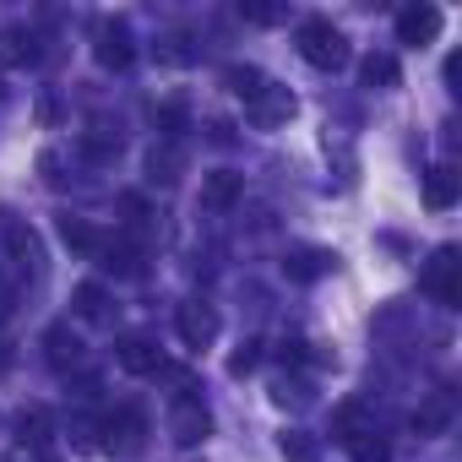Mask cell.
Returning <instances> with one entry per match:
<instances>
[{"mask_svg": "<svg viewBox=\"0 0 462 462\" xmlns=\"http://www.w3.org/2000/svg\"><path fill=\"white\" fill-rule=\"evenodd\" d=\"M294 44H300V60L316 66V71H343L348 66V39H343V28L332 17H305Z\"/></svg>", "mask_w": 462, "mask_h": 462, "instance_id": "cell-1", "label": "cell"}, {"mask_svg": "<svg viewBox=\"0 0 462 462\" xmlns=\"http://www.w3.org/2000/svg\"><path fill=\"white\" fill-rule=\"evenodd\" d=\"M419 289H424L430 300H440V305H462V262H457V245H440V251L424 262Z\"/></svg>", "mask_w": 462, "mask_h": 462, "instance_id": "cell-2", "label": "cell"}, {"mask_svg": "<svg viewBox=\"0 0 462 462\" xmlns=\"http://www.w3.org/2000/svg\"><path fill=\"white\" fill-rule=\"evenodd\" d=\"M93 55H98V66H104V71H125V66L136 60L131 23H125V17H104V23L93 28Z\"/></svg>", "mask_w": 462, "mask_h": 462, "instance_id": "cell-3", "label": "cell"}, {"mask_svg": "<svg viewBox=\"0 0 462 462\" xmlns=\"http://www.w3.org/2000/svg\"><path fill=\"white\" fill-rule=\"evenodd\" d=\"M294 109H300V98H294L289 88L267 82V88L245 104V120H251L256 131H278V125H289V120H294Z\"/></svg>", "mask_w": 462, "mask_h": 462, "instance_id": "cell-4", "label": "cell"}, {"mask_svg": "<svg viewBox=\"0 0 462 462\" xmlns=\"http://www.w3.org/2000/svg\"><path fill=\"white\" fill-rule=\"evenodd\" d=\"M440 28H446V17H440V6H430V0H419V6H402V12H397V44L424 50V44L440 39Z\"/></svg>", "mask_w": 462, "mask_h": 462, "instance_id": "cell-5", "label": "cell"}, {"mask_svg": "<svg viewBox=\"0 0 462 462\" xmlns=\"http://www.w3.org/2000/svg\"><path fill=\"white\" fill-rule=\"evenodd\" d=\"M174 332H180L185 348H207V343L217 337V310H212L207 300H185V305L174 310Z\"/></svg>", "mask_w": 462, "mask_h": 462, "instance_id": "cell-6", "label": "cell"}, {"mask_svg": "<svg viewBox=\"0 0 462 462\" xmlns=\"http://www.w3.org/2000/svg\"><path fill=\"white\" fill-rule=\"evenodd\" d=\"M169 435H174L180 446H201V440L212 435V413L201 408V397H180V402H174V413H169Z\"/></svg>", "mask_w": 462, "mask_h": 462, "instance_id": "cell-7", "label": "cell"}, {"mask_svg": "<svg viewBox=\"0 0 462 462\" xmlns=\"http://www.w3.org/2000/svg\"><path fill=\"white\" fill-rule=\"evenodd\" d=\"M98 430H104V446H115V451H136L142 435H147V413H142L136 402H125V408H115Z\"/></svg>", "mask_w": 462, "mask_h": 462, "instance_id": "cell-8", "label": "cell"}, {"mask_svg": "<svg viewBox=\"0 0 462 462\" xmlns=\"http://www.w3.org/2000/svg\"><path fill=\"white\" fill-rule=\"evenodd\" d=\"M115 359H120V370H131V375H158V370H163V359H158L152 337H142V332L120 337V343H115Z\"/></svg>", "mask_w": 462, "mask_h": 462, "instance_id": "cell-9", "label": "cell"}, {"mask_svg": "<svg viewBox=\"0 0 462 462\" xmlns=\"http://www.w3.org/2000/svg\"><path fill=\"white\" fill-rule=\"evenodd\" d=\"M60 245L66 251H77V256H98L104 251V235H98V228L88 223V217H71V212H60Z\"/></svg>", "mask_w": 462, "mask_h": 462, "instance_id": "cell-10", "label": "cell"}, {"mask_svg": "<svg viewBox=\"0 0 462 462\" xmlns=\"http://www.w3.org/2000/svg\"><path fill=\"white\" fill-rule=\"evenodd\" d=\"M240 190H245V180H240V174L217 169V174H207V180H201V196H196V201H201L207 212H223V207H235V201H240Z\"/></svg>", "mask_w": 462, "mask_h": 462, "instance_id": "cell-11", "label": "cell"}, {"mask_svg": "<svg viewBox=\"0 0 462 462\" xmlns=\"http://www.w3.org/2000/svg\"><path fill=\"white\" fill-rule=\"evenodd\" d=\"M332 262H337L332 251H310V245H305V251H289V256H283V278H289V283H316Z\"/></svg>", "mask_w": 462, "mask_h": 462, "instance_id": "cell-12", "label": "cell"}, {"mask_svg": "<svg viewBox=\"0 0 462 462\" xmlns=\"http://www.w3.org/2000/svg\"><path fill=\"white\" fill-rule=\"evenodd\" d=\"M44 354H50V365H55V370H60V375H66V370H71V365H82V343H77V332H71V327H66V321H60V327H50V332H44Z\"/></svg>", "mask_w": 462, "mask_h": 462, "instance_id": "cell-13", "label": "cell"}, {"mask_svg": "<svg viewBox=\"0 0 462 462\" xmlns=\"http://www.w3.org/2000/svg\"><path fill=\"white\" fill-rule=\"evenodd\" d=\"M424 207H430V212H446V207H457V174H451L446 163H435V169L424 174Z\"/></svg>", "mask_w": 462, "mask_h": 462, "instance_id": "cell-14", "label": "cell"}, {"mask_svg": "<svg viewBox=\"0 0 462 462\" xmlns=\"http://www.w3.org/2000/svg\"><path fill=\"white\" fill-rule=\"evenodd\" d=\"M359 82H365V88H375V93H386V88H397V82H402V71H397V60H392V55H365V60H359Z\"/></svg>", "mask_w": 462, "mask_h": 462, "instance_id": "cell-15", "label": "cell"}, {"mask_svg": "<svg viewBox=\"0 0 462 462\" xmlns=\"http://www.w3.org/2000/svg\"><path fill=\"white\" fill-rule=\"evenodd\" d=\"M12 430H17V446H33V451H44V440H50V413H44V408H23Z\"/></svg>", "mask_w": 462, "mask_h": 462, "instance_id": "cell-16", "label": "cell"}, {"mask_svg": "<svg viewBox=\"0 0 462 462\" xmlns=\"http://www.w3.org/2000/svg\"><path fill=\"white\" fill-rule=\"evenodd\" d=\"M71 310H77L82 321H104V310H109L104 283H77V289H71Z\"/></svg>", "mask_w": 462, "mask_h": 462, "instance_id": "cell-17", "label": "cell"}, {"mask_svg": "<svg viewBox=\"0 0 462 462\" xmlns=\"http://www.w3.org/2000/svg\"><path fill=\"white\" fill-rule=\"evenodd\" d=\"M147 169H152V180L174 185V180H180V169H185V152H180L174 142H163V147H152V152H147Z\"/></svg>", "mask_w": 462, "mask_h": 462, "instance_id": "cell-18", "label": "cell"}, {"mask_svg": "<svg viewBox=\"0 0 462 462\" xmlns=\"http://www.w3.org/2000/svg\"><path fill=\"white\" fill-rule=\"evenodd\" d=\"M0 55L17 60V66H33V60H39V39L23 33V28H6V33H0Z\"/></svg>", "mask_w": 462, "mask_h": 462, "instance_id": "cell-19", "label": "cell"}, {"mask_svg": "<svg viewBox=\"0 0 462 462\" xmlns=\"http://www.w3.org/2000/svg\"><path fill=\"white\" fill-rule=\"evenodd\" d=\"M98 256H104V267L120 273V278H136V273H142V251H136V245H115V240H104Z\"/></svg>", "mask_w": 462, "mask_h": 462, "instance_id": "cell-20", "label": "cell"}, {"mask_svg": "<svg viewBox=\"0 0 462 462\" xmlns=\"http://www.w3.org/2000/svg\"><path fill=\"white\" fill-rule=\"evenodd\" d=\"M278 451H283L289 462H316V457H321V446H316L310 430H283V435H278Z\"/></svg>", "mask_w": 462, "mask_h": 462, "instance_id": "cell-21", "label": "cell"}, {"mask_svg": "<svg viewBox=\"0 0 462 462\" xmlns=\"http://www.w3.org/2000/svg\"><path fill=\"white\" fill-rule=\"evenodd\" d=\"M446 424H451V402H446V397H435V402H424V408L413 413V430H419V435H440Z\"/></svg>", "mask_w": 462, "mask_h": 462, "instance_id": "cell-22", "label": "cell"}, {"mask_svg": "<svg viewBox=\"0 0 462 462\" xmlns=\"http://www.w3.org/2000/svg\"><path fill=\"white\" fill-rule=\"evenodd\" d=\"M223 82H228V88H235V93H240L245 104H251V98H256V93L267 88V77H262L256 66H228V71H223Z\"/></svg>", "mask_w": 462, "mask_h": 462, "instance_id": "cell-23", "label": "cell"}, {"mask_svg": "<svg viewBox=\"0 0 462 462\" xmlns=\"http://www.w3.org/2000/svg\"><path fill=\"white\" fill-rule=\"evenodd\" d=\"M6 245H12V256H17L23 267L39 256V240H33V228H23V223H6Z\"/></svg>", "mask_w": 462, "mask_h": 462, "instance_id": "cell-24", "label": "cell"}, {"mask_svg": "<svg viewBox=\"0 0 462 462\" xmlns=\"http://www.w3.org/2000/svg\"><path fill=\"white\" fill-rule=\"evenodd\" d=\"M256 365H262V343H256V337H245L235 354H228V375H235V381H240V375H251Z\"/></svg>", "mask_w": 462, "mask_h": 462, "instance_id": "cell-25", "label": "cell"}, {"mask_svg": "<svg viewBox=\"0 0 462 462\" xmlns=\"http://www.w3.org/2000/svg\"><path fill=\"white\" fill-rule=\"evenodd\" d=\"M158 60L185 66V60H190V33H180V28H174V33H163V39H158Z\"/></svg>", "mask_w": 462, "mask_h": 462, "instance_id": "cell-26", "label": "cell"}, {"mask_svg": "<svg viewBox=\"0 0 462 462\" xmlns=\"http://www.w3.org/2000/svg\"><path fill=\"white\" fill-rule=\"evenodd\" d=\"M359 435H370V430H365V413H359L354 402H343V408H337V440H348V446H354Z\"/></svg>", "mask_w": 462, "mask_h": 462, "instance_id": "cell-27", "label": "cell"}, {"mask_svg": "<svg viewBox=\"0 0 462 462\" xmlns=\"http://www.w3.org/2000/svg\"><path fill=\"white\" fill-rule=\"evenodd\" d=\"M82 158H88V163H115V158H120V142H109V136H82Z\"/></svg>", "mask_w": 462, "mask_h": 462, "instance_id": "cell-28", "label": "cell"}, {"mask_svg": "<svg viewBox=\"0 0 462 462\" xmlns=\"http://www.w3.org/2000/svg\"><path fill=\"white\" fill-rule=\"evenodd\" d=\"M158 131H163V142H174V136L185 131V109H180V104H163V109H158Z\"/></svg>", "mask_w": 462, "mask_h": 462, "instance_id": "cell-29", "label": "cell"}, {"mask_svg": "<svg viewBox=\"0 0 462 462\" xmlns=\"http://www.w3.org/2000/svg\"><path fill=\"white\" fill-rule=\"evenodd\" d=\"M354 462H386V440L359 435V440H354Z\"/></svg>", "mask_w": 462, "mask_h": 462, "instance_id": "cell-30", "label": "cell"}, {"mask_svg": "<svg viewBox=\"0 0 462 462\" xmlns=\"http://www.w3.org/2000/svg\"><path fill=\"white\" fill-rule=\"evenodd\" d=\"M240 17H245V23H278L283 12H278V6H262V0H245V6H240Z\"/></svg>", "mask_w": 462, "mask_h": 462, "instance_id": "cell-31", "label": "cell"}, {"mask_svg": "<svg viewBox=\"0 0 462 462\" xmlns=\"http://www.w3.org/2000/svg\"><path fill=\"white\" fill-rule=\"evenodd\" d=\"M120 212H125V223H131V228H142V212H147V201H142L136 190H125V196H120Z\"/></svg>", "mask_w": 462, "mask_h": 462, "instance_id": "cell-32", "label": "cell"}, {"mask_svg": "<svg viewBox=\"0 0 462 462\" xmlns=\"http://www.w3.org/2000/svg\"><path fill=\"white\" fill-rule=\"evenodd\" d=\"M273 397L289 408V402H305V386H300V381H278V386H273Z\"/></svg>", "mask_w": 462, "mask_h": 462, "instance_id": "cell-33", "label": "cell"}, {"mask_svg": "<svg viewBox=\"0 0 462 462\" xmlns=\"http://www.w3.org/2000/svg\"><path fill=\"white\" fill-rule=\"evenodd\" d=\"M39 174H44V185H60V180H66V174H60V158H55V152H44V158H39Z\"/></svg>", "mask_w": 462, "mask_h": 462, "instance_id": "cell-34", "label": "cell"}, {"mask_svg": "<svg viewBox=\"0 0 462 462\" xmlns=\"http://www.w3.org/2000/svg\"><path fill=\"white\" fill-rule=\"evenodd\" d=\"M0 93H6V88H0Z\"/></svg>", "mask_w": 462, "mask_h": 462, "instance_id": "cell-35", "label": "cell"}]
</instances>
